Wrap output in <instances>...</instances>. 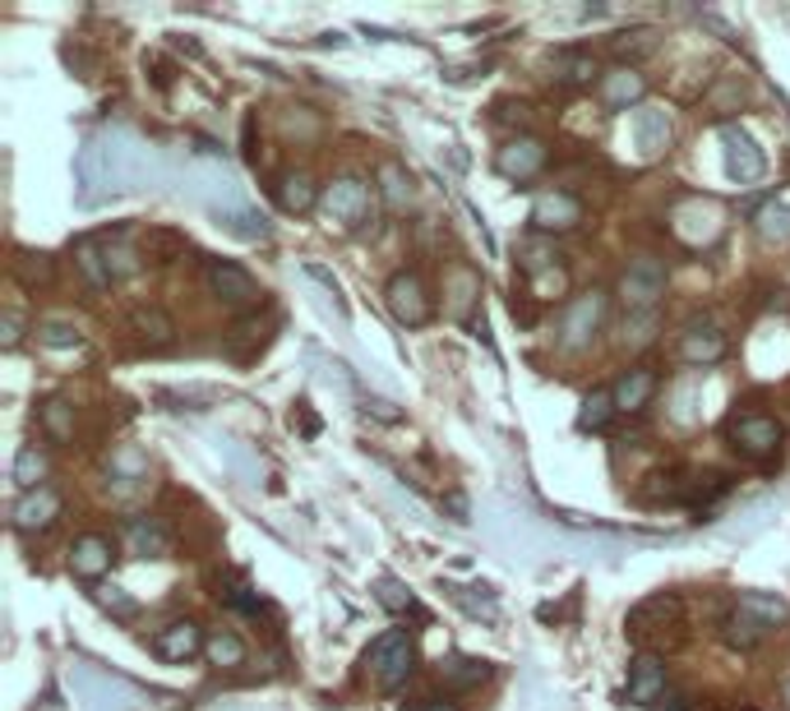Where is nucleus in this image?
Wrapping results in <instances>:
<instances>
[{"mask_svg": "<svg viewBox=\"0 0 790 711\" xmlns=\"http://www.w3.org/2000/svg\"><path fill=\"white\" fill-rule=\"evenodd\" d=\"M204 628L195 624V619H171V624H163L153 634V651L163 656L167 666H186V661H195V656L204 651Z\"/></svg>", "mask_w": 790, "mask_h": 711, "instance_id": "obj_11", "label": "nucleus"}, {"mask_svg": "<svg viewBox=\"0 0 790 711\" xmlns=\"http://www.w3.org/2000/svg\"><path fill=\"white\" fill-rule=\"evenodd\" d=\"M735 610L749 615L762 634H772V628L790 624V600L781 592H740V596H735Z\"/></svg>", "mask_w": 790, "mask_h": 711, "instance_id": "obj_20", "label": "nucleus"}, {"mask_svg": "<svg viewBox=\"0 0 790 711\" xmlns=\"http://www.w3.org/2000/svg\"><path fill=\"white\" fill-rule=\"evenodd\" d=\"M758 231L768 236V241H786V236H790V208L786 203L758 208Z\"/></svg>", "mask_w": 790, "mask_h": 711, "instance_id": "obj_44", "label": "nucleus"}, {"mask_svg": "<svg viewBox=\"0 0 790 711\" xmlns=\"http://www.w3.org/2000/svg\"><path fill=\"white\" fill-rule=\"evenodd\" d=\"M596 74L601 70H596V61L588 56V51H564V56L555 61V79H560L564 88H588Z\"/></svg>", "mask_w": 790, "mask_h": 711, "instance_id": "obj_32", "label": "nucleus"}, {"mask_svg": "<svg viewBox=\"0 0 790 711\" xmlns=\"http://www.w3.org/2000/svg\"><path fill=\"white\" fill-rule=\"evenodd\" d=\"M564 292H569V273L560 269V263H555V269L532 273V296H537V301H560Z\"/></svg>", "mask_w": 790, "mask_h": 711, "instance_id": "obj_43", "label": "nucleus"}, {"mask_svg": "<svg viewBox=\"0 0 790 711\" xmlns=\"http://www.w3.org/2000/svg\"><path fill=\"white\" fill-rule=\"evenodd\" d=\"M375 600L384 605V610H393V615H420V600L412 596L407 583H398V577H380Z\"/></svg>", "mask_w": 790, "mask_h": 711, "instance_id": "obj_34", "label": "nucleus"}, {"mask_svg": "<svg viewBox=\"0 0 790 711\" xmlns=\"http://www.w3.org/2000/svg\"><path fill=\"white\" fill-rule=\"evenodd\" d=\"M578 222H583V203H578L569 190H545V195H537V203H532V227H537L541 236H564V231H573Z\"/></svg>", "mask_w": 790, "mask_h": 711, "instance_id": "obj_12", "label": "nucleus"}, {"mask_svg": "<svg viewBox=\"0 0 790 711\" xmlns=\"http://www.w3.org/2000/svg\"><path fill=\"white\" fill-rule=\"evenodd\" d=\"M726 97H740V102H745V84H740V74L721 79V88H717L713 97H707V102H713V112H726Z\"/></svg>", "mask_w": 790, "mask_h": 711, "instance_id": "obj_47", "label": "nucleus"}, {"mask_svg": "<svg viewBox=\"0 0 790 711\" xmlns=\"http://www.w3.org/2000/svg\"><path fill=\"white\" fill-rule=\"evenodd\" d=\"M125 541L139 560H167L171 555V532L157 517H129L125 522Z\"/></svg>", "mask_w": 790, "mask_h": 711, "instance_id": "obj_22", "label": "nucleus"}, {"mask_svg": "<svg viewBox=\"0 0 790 711\" xmlns=\"http://www.w3.org/2000/svg\"><path fill=\"white\" fill-rule=\"evenodd\" d=\"M204 656H208V666H218V670H241L246 656H250V647L236 638L231 628H214V634H208V642H204Z\"/></svg>", "mask_w": 790, "mask_h": 711, "instance_id": "obj_27", "label": "nucleus"}, {"mask_svg": "<svg viewBox=\"0 0 790 711\" xmlns=\"http://www.w3.org/2000/svg\"><path fill=\"white\" fill-rule=\"evenodd\" d=\"M666 296V263L662 259H628V269L620 278V301L628 314H656V305H662Z\"/></svg>", "mask_w": 790, "mask_h": 711, "instance_id": "obj_5", "label": "nucleus"}, {"mask_svg": "<svg viewBox=\"0 0 790 711\" xmlns=\"http://www.w3.org/2000/svg\"><path fill=\"white\" fill-rule=\"evenodd\" d=\"M227 605H236V610H250V615H254V610H263V600H259L246 583H236V587L227 592Z\"/></svg>", "mask_w": 790, "mask_h": 711, "instance_id": "obj_48", "label": "nucleus"}, {"mask_svg": "<svg viewBox=\"0 0 790 711\" xmlns=\"http://www.w3.org/2000/svg\"><path fill=\"white\" fill-rule=\"evenodd\" d=\"M14 273L33 286V282H46V278H51V263H46V254H19V259H14Z\"/></svg>", "mask_w": 790, "mask_h": 711, "instance_id": "obj_45", "label": "nucleus"}, {"mask_svg": "<svg viewBox=\"0 0 790 711\" xmlns=\"http://www.w3.org/2000/svg\"><path fill=\"white\" fill-rule=\"evenodd\" d=\"M97 241H102V250H107V269H112L116 282L129 278V273H139V254L125 245V236H121V231L112 236V241H107V236H97Z\"/></svg>", "mask_w": 790, "mask_h": 711, "instance_id": "obj_39", "label": "nucleus"}, {"mask_svg": "<svg viewBox=\"0 0 790 711\" xmlns=\"http://www.w3.org/2000/svg\"><path fill=\"white\" fill-rule=\"evenodd\" d=\"M721 638L730 642V647H740V651H749V647H758L762 638H768V634H762V628L749 619V615H740V610H730L726 619H721Z\"/></svg>", "mask_w": 790, "mask_h": 711, "instance_id": "obj_36", "label": "nucleus"}, {"mask_svg": "<svg viewBox=\"0 0 790 711\" xmlns=\"http://www.w3.org/2000/svg\"><path fill=\"white\" fill-rule=\"evenodd\" d=\"M365 411H371L375 420H384V426H398V420H403V411L393 407L388 398H365Z\"/></svg>", "mask_w": 790, "mask_h": 711, "instance_id": "obj_49", "label": "nucleus"}, {"mask_svg": "<svg viewBox=\"0 0 790 711\" xmlns=\"http://www.w3.org/2000/svg\"><path fill=\"white\" fill-rule=\"evenodd\" d=\"M671 231H675V241L689 245V250L717 245L721 231H726V203L721 199H707V195L679 199L675 213H671Z\"/></svg>", "mask_w": 790, "mask_h": 711, "instance_id": "obj_1", "label": "nucleus"}, {"mask_svg": "<svg viewBox=\"0 0 790 711\" xmlns=\"http://www.w3.org/2000/svg\"><path fill=\"white\" fill-rule=\"evenodd\" d=\"M403 711H458V707L444 698H416V702H403Z\"/></svg>", "mask_w": 790, "mask_h": 711, "instance_id": "obj_51", "label": "nucleus"}, {"mask_svg": "<svg viewBox=\"0 0 790 711\" xmlns=\"http://www.w3.org/2000/svg\"><path fill=\"white\" fill-rule=\"evenodd\" d=\"M643 97H647V79L638 74V65H615L601 74V102L611 112H628V107L638 112Z\"/></svg>", "mask_w": 790, "mask_h": 711, "instance_id": "obj_14", "label": "nucleus"}, {"mask_svg": "<svg viewBox=\"0 0 790 711\" xmlns=\"http://www.w3.org/2000/svg\"><path fill=\"white\" fill-rule=\"evenodd\" d=\"M324 213L333 222H342L347 231L375 227V190L365 186L361 176H337L324 186Z\"/></svg>", "mask_w": 790, "mask_h": 711, "instance_id": "obj_4", "label": "nucleus"}, {"mask_svg": "<svg viewBox=\"0 0 790 711\" xmlns=\"http://www.w3.org/2000/svg\"><path fill=\"white\" fill-rule=\"evenodd\" d=\"M380 199L393 208V213H403V208L412 203V176H407V167L403 163H380Z\"/></svg>", "mask_w": 790, "mask_h": 711, "instance_id": "obj_31", "label": "nucleus"}, {"mask_svg": "<svg viewBox=\"0 0 790 711\" xmlns=\"http://www.w3.org/2000/svg\"><path fill=\"white\" fill-rule=\"evenodd\" d=\"M726 439H730V449L740 453V458L768 462V458H777V453H781L786 430H781V420H777V416L740 411V416H730V420H726Z\"/></svg>", "mask_w": 790, "mask_h": 711, "instance_id": "obj_3", "label": "nucleus"}, {"mask_svg": "<svg viewBox=\"0 0 790 711\" xmlns=\"http://www.w3.org/2000/svg\"><path fill=\"white\" fill-rule=\"evenodd\" d=\"M42 430L56 439V443H70V439H74V407H70L65 398L42 402Z\"/></svg>", "mask_w": 790, "mask_h": 711, "instance_id": "obj_35", "label": "nucleus"}, {"mask_svg": "<svg viewBox=\"0 0 790 711\" xmlns=\"http://www.w3.org/2000/svg\"><path fill=\"white\" fill-rule=\"evenodd\" d=\"M662 698H666V661L656 651L634 656V666H628V702L656 707Z\"/></svg>", "mask_w": 790, "mask_h": 711, "instance_id": "obj_16", "label": "nucleus"}, {"mask_svg": "<svg viewBox=\"0 0 790 711\" xmlns=\"http://www.w3.org/2000/svg\"><path fill=\"white\" fill-rule=\"evenodd\" d=\"M545 163H550V148L537 135H513L495 153V171L505 180H532L545 171Z\"/></svg>", "mask_w": 790, "mask_h": 711, "instance_id": "obj_9", "label": "nucleus"}, {"mask_svg": "<svg viewBox=\"0 0 790 711\" xmlns=\"http://www.w3.org/2000/svg\"><path fill=\"white\" fill-rule=\"evenodd\" d=\"M93 600H97L107 615H116V619H135V615H139V600L129 596V592H121V587H97Z\"/></svg>", "mask_w": 790, "mask_h": 711, "instance_id": "obj_42", "label": "nucleus"}, {"mask_svg": "<svg viewBox=\"0 0 790 711\" xmlns=\"http://www.w3.org/2000/svg\"><path fill=\"white\" fill-rule=\"evenodd\" d=\"M384 305H388V314H393V320H398L403 328L430 324V314H435L430 286L420 282V273H393L388 286H384Z\"/></svg>", "mask_w": 790, "mask_h": 711, "instance_id": "obj_7", "label": "nucleus"}, {"mask_svg": "<svg viewBox=\"0 0 790 711\" xmlns=\"http://www.w3.org/2000/svg\"><path fill=\"white\" fill-rule=\"evenodd\" d=\"M721 144H726V171H730V180H740V186L762 180V171H768V157H762V148L753 144L749 129L721 125Z\"/></svg>", "mask_w": 790, "mask_h": 711, "instance_id": "obj_10", "label": "nucleus"}, {"mask_svg": "<svg viewBox=\"0 0 790 711\" xmlns=\"http://www.w3.org/2000/svg\"><path fill=\"white\" fill-rule=\"evenodd\" d=\"M208 292H214L222 305H231V310H254L263 301L259 282L241 269V263H231V259H214V263H208Z\"/></svg>", "mask_w": 790, "mask_h": 711, "instance_id": "obj_8", "label": "nucleus"}, {"mask_svg": "<svg viewBox=\"0 0 790 711\" xmlns=\"http://www.w3.org/2000/svg\"><path fill=\"white\" fill-rule=\"evenodd\" d=\"M611 416H615V393L611 388H592L583 398V407H578V430L601 435L605 426H611Z\"/></svg>", "mask_w": 790, "mask_h": 711, "instance_id": "obj_29", "label": "nucleus"}, {"mask_svg": "<svg viewBox=\"0 0 790 711\" xmlns=\"http://www.w3.org/2000/svg\"><path fill=\"white\" fill-rule=\"evenodd\" d=\"M449 596L462 605L471 619H486V624H499V605L495 596H486V587H449Z\"/></svg>", "mask_w": 790, "mask_h": 711, "instance_id": "obj_37", "label": "nucleus"}, {"mask_svg": "<svg viewBox=\"0 0 790 711\" xmlns=\"http://www.w3.org/2000/svg\"><path fill=\"white\" fill-rule=\"evenodd\" d=\"M38 342H42V347H51V352H70V347L84 342V333L61 324V320H46V324H38Z\"/></svg>", "mask_w": 790, "mask_h": 711, "instance_id": "obj_41", "label": "nucleus"}, {"mask_svg": "<svg viewBox=\"0 0 790 711\" xmlns=\"http://www.w3.org/2000/svg\"><path fill=\"white\" fill-rule=\"evenodd\" d=\"M656 711H694V702H689V698H679V693H666L662 702H656Z\"/></svg>", "mask_w": 790, "mask_h": 711, "instance_id": "obj_52", "label": "nucleus"}, {"mask_svg": "<svg viewBox=\"0 0 790 711\" xmlns=\"http://www.w3.org/2000/svg\"><path fill=\"white\" fill-rule=\"evenodd\" d=\"M218 222H222L231 236H241V241H269V218L254 213V208H246V203L218 208Z\"/></svg>", "mask_w": 790, "mask_h": 711, "instance_id": "obj_30", "label": "nucleus"}, {"mask_svg": "<svg viewBox=\"0 0 790 711\" xmlns=\"http://www.w3.org/2000/svg\"><path fill=\"white\" fill-rule=\"evenodd\" d=\"M611 393H615V411L638 416V411L656 398V370H647V365H638V370H624V375L611 384Z\"/></svg>", "mask_w": 790, "mask_h": 711, "instance_id": "obj_21", "label": "nucleus"}, {"mask_svg": "<svg viewBox=\"0 0 790 711\" xmlns=\"http://www.w3.org/2000/svg\"><path fill=\"white\" fill-rule=\"evenodd\" d=\"M601 324H605V292H596V286H592V292L573 296L564 305L555 342H560L564 352H588L592 342H596V333H601Z\"/></svg>", "mask_w": 790, "mask_h": 711, "instance_id": "obj_6", "label": "nucleus"}, {"mask_svg": "<svg viewBox=\"0 0 790 711\" xmlns=\"http://www.w3.org/2000/svg\"><path fill=\"white\" fill-rule=\"evenodd\" d=\"M679 619V596L675 592H652L647 600H638L634 610H628L624 628H628V638H647L652 628H666Z\"/></svg>", "mask_w": 790, "mask_h": 711, "instance_id": "obj_17", "label": "nucleus"}, {"mask_svg": "<svg viewBox=\"0 0 790 711\" xmlns=\"http://www.w3.org/2000/svg\"><path fill=\"white\" fill-rule=\"evenodd\" d=\"M365 666H371L380 689H388V693L403 689L416 670V642L407 638V628H388V634H380L371 642V651H365Z\"/></svg>", "mask_w": 790, "mask_h": 711, "instance_id": "obj_2", "label": "nucleus"}, {"mask_svg": "<svg viewBox=\"0 0 790 711\" xmlns=\"http://www.w3.org/2000/svg\"><path fill=\"white\" fill-rule=\"evenodd\" d=\"M112 564H116V545L107 536L89 532V536H79L70 545V573L84 577V583H102V577L112 573Z\"/></svg>", "mask_w": 790, "mask_h": 711, "instance_id": "obj_13", "label": "nucleus"}, {"mask_svg": "<svg viewBox=\"0 0 790 711\" xmlns=\"http://www.w3.org/2000/svg\"><path fill=\"white\" fill-rule=\"evenodd\" d=\"M42 481H46V453L29 443V449H19V458H14V485L23 494H33V490H42Z\"/></svg>", "mask_w": 790, "mask_h": 711, "instance_id": "obj_33", "label": "nucleus"}, {"mask_svg": "<svg viewBox=\"0 0 790 711\" xmlns=\"http://www.w3.org/2000/svg\"><path fill=\"white\" fill-rule=\"evenodd\" d=\"M444 296H449V314L471 324V305L481 301V278L471 269H462V263H454V269L444 273Z\"/></svg>", "mask_w": 790, "mask_h": 711, "instance_id": "obj_25", "label": "nucleus"}, {"mask_svg": "<svg viewBox=\"0 0 790 711\" xmlns=\"http://www.w3.org/2000/svg\"><path fill=\"white\" fill-rule=\"evenodd\" d=\"M490 661H477V656H449V661H439V683L444 689H481L490 679Z\"/></svg>", "mask_w": 790, "mask_h": 711, "instance_id": "obj_26", "label": "nucleus"}, {"mask_svg": "<svg viewBox=\"0 0 790 711\" xmlns=\"http://www.w3.org/2000/svg\"><path fill=\"white\" fill-rule=\"evenodd\" d=\"M652 51H656V33H652V29H634V33H620V38H615L620 65H634L638 56H652Z\"/></svg>", "mask_w": 790, "mask_h": 711, "instance_id": "obj_40", "label": "nucleus"}, {"mask_svg": "<svg viewBox=\"0 0 790 711\" xmlns=\"http://www.w3.org/2000/svg\"><path fill=\"white\" fill-rule=\"evenodd\" d=\"M19 337H23V333H19V320H14V314H6V320H0V347H6V352L19 347Z\"/></svg>", "mask_w": 790, "mask_h": 711, "instance_id": "obj_50", "label": "nucleus"}, {"mask_svg": "<svg viewBox=\"0 0 790 711\" xmlns=\"http://www.w3.org/2000/svg\"><path fill=\"white\" fill-rule=\"evenodd\" d=\"M10 517H14V526H19L23 536L46 532V526L61 517V494L51 490V485H42V490H33V494H19L14 509H10Z\"/></svg>", "mask_w": 790, "mask_h": 711, "instance_id": "obj_15", "label": "nucleus"}, {"mask_svg": "<svg viewBox=\"0 0 790 711\" xmlns=\"http://www.w3.org/2000/svg\"><path fill=\"white\" fill-rule=\"evenodd\" d=\"M129 333L139 337V347L157 352V347H171L176 342V320L167 310H157V305H139L135 314H129Z\"/></svg>", "mask_w": 790, "mask_h": 711, "instance_id": "obj_23", "label": "nucleus"}, {"mask_svg": "<svg viewBox=\"0 0 790 711\" xmlns=\"http://www.w3.org/2000/svg\"><path fill=\"white\" fill-rule=\"evenodd\" d=\"M74 263H79V273L89 278V286H97V292H107V286L116 282L112 269H107V250H102L97 236H89V241L74 245Z\"/></svg>", "mask_w": 790, "mask_h": 711, "instance_id": "obj_28", "label": "nucleus"}, {"mask_svg": "<svg viewBox=\"0 0 790 711\" xmlns=\"http://www.w3.org/2000/svg\"><path fill=\"white\" fill-rule=\"evenodd\" d=\"M786 702H790V689H786Z\"/></svg>", "mask_w": 790, "mask_h": 711, "instance_id": "obj_53", "label": "nucleus"}, {"mask_svg": "<svg viewBox=\"0 0 790 711\" xmlns=\"http://www.w3.org/2000/svg\"><path fill=\"white\" fill-rule=\"evenodd\" d=\"M305 278H314V282H320V286H324V292L333 296V305H337V314H342V301H337V296H342V286H337V278H333V273L324 269V263H314V259H305Z\"/></svg>", "mask_w": 790, "mask_h": 711, "instance_id": "obj_46", "label": "nucleus"}, {"mask_svg": "<svg viewBox=\"0 0 790 711\" xmlns=\"http://www.w3.org/2000/svg\"><path fill=\"white\" fill-rule=\"evenodd\" d=\"M144 254L157 259V263H171V259L186 254V236H176V231H167V227H153V231L144 236Z\"/></svg>", "mask_w": 790, "mask_h": 711, "instance_id": "obj_38", "label": "nucleus"}, {"mask_svg": "<svg viewBox=\"0 0 790 711\" xmlns=\"http://www.w3.org/2000/svg\"><path fill=\"white\" fill-rule=\"evenodd\" d=\"M726 356V333L717 324H689L679 333V360L684 365H717Z\"/></svg>", "mask_w": 790, "mask_h": 711, "instance_id": "obj_18", "label": "nucleus"}, {"mask_svg": "<svg viewBox=\"0 0 790 711\" xmlns=\"http://www.w3.org/2000/svg\"><path fill=\"white\" fill-rule=\"evenodd\" d=\"M634 139L643 148V157H662L675 144V125L666 107H638L634 112Z\"/></svg>", "mask_w": 790, "mask_h": 711, "instance_id": "obj_19", "label": "nucleus"}, {"mask_svg": "<svg viewBox=\"0 0 790 711\" xmlns=\"http://www.w3.org/2000/svg\"><path fill=\"white\" fill-rule=\"evenodd\" d=\"M273 190H278V208H282V213H292V218L310 213L314 203H324L320 186H314V180H310L305 171H282Z\"/></svg>", "mask_w": 790, "mask_h": 711, "instance_id": "obj_24", "label": "nucleus"}]
</instances>
